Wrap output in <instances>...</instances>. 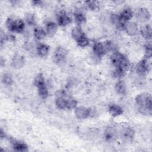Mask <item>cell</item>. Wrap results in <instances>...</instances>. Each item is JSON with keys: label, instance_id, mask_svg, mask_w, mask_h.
Segmentation results:
<instances>
[{"label": "cell", "instance_id": "obj_1", "mask_svg": "<svg viewBox=\"0 0 152 152\" xmlns=\"http://www.w3.org/2000/svg\"><path fill=\"white\" fill-rule=\"evenodd\" d=\"M135 103L138 111L143 115H151L152 111V98L147 93L138 94L135 97Z\"/></svg>", "mask_w": 152, "mask_h": 152}, {"label": "cell", "instance_id": "obj_2", "mask_svg": "<svg viewBox=\"0 0 152 152\" xmlns=\"http://www.w3.org/2000/svg\"><path fill=\"white\" fill-rule=\"evenodd\" d=\"M111 62L113 65L116 67H120L126 71L129 69L130 67V62L126 56L118 51H115L111 55Z\"/></svg>", "mask_w": 152, "mask_h": 152}, {"label": "cell", "instance_id": "obj_3", "mask_svg": "<svg viewBox=\"0 0 152 152\" xmlns=\"http://www.w3.org/2000/svg\"><path fill=\"white\" fill-rule=\"evenodd\" d=\"M134 14H135L137 21L140 23H145L148 22L151 17L150 12L148 9L142 7L136 9Z\"/></svg>", "mask_w": 152, "mask_h": 152}, {"label": "cell", "instance_id": "obj_4", "mask_svg": "<svg viewBox=\"0 0 152 152\" xmlns=\"http://www.w3.org/2000/svg\"><path fill=\"white\" fill-rule=\"evenodd\" d=\"M150 71V65L147 59L141 60L136 66L137 73L140 76H145L148 74Z\"/></svg>", "mask_w": 152, "mask_h": 152}, {"label": "cell", "instance_id": "obj_5", "mask_svg": "<svg viewBox=\"0 0 152 152\" xmlns=\"http://www.w3.org/2000/svg\"><path fill=\"white\" fill-rule=\"evenodd\" d=\"M135 136L134 129L129 126L124 127L121 131V138L125 142H131L133 141Z\"/></svg>", "mask_w": 152, "mask_h": 152}, {"label": "cell", "instance_id": "obj_6", "mask_svg": "<svg viewBox=\"0 0 152 152\" xmlns=\"http://www.w3.org/2000/svg\"><path fill=\"white\" fill-rule=\"evenodd\" d=\"M68 54L66 49L62 46H58L54 52L53 60L57 64L62 63L65 59Z\"/></svg>", "mask_w": 152, "mask_h": 152}, {"label": "cell", "instance_id": "obj_7", "mask_svg": "<svg viewBox=\"0 0 152 152\" xmlns=\"http://www.w3.org/2000/svg\"><path fill=\"white\" fill-rule=\"evenodd\" d=\"M118 138V132L113 126H108L104 132V138L108 142L115 141Z\"/></svg>", "mask_w": 152, "mask_h": 152}, {"label": "cell", "instance_id": "obj_8", "mask_svg": "<svg viewBox=\"0 0 152 152\" xmlns=\"http://www.w3.org/2000/svg\"><path fill=\"white\" fill-rule=\"evenodd\" d=\"M90 109L85 106H78L75 109V115L80 119H85L90 117Z\"/></svg>", "mask_w": 152, "mask_h": 152}, {"label": "cell", "instance_id": "obj_9", "mask_svg": "<svg viewBox=\"0 0 152 152\" xmlns=\"http://www.w3.org/2000/svg\"><path fill=\"white\" fill-rule=\"evenodd\" d=\"M93 51L94 54L99 58L103 56L107 53L104 43L102 42H96L94 43L93 46Z\"/></svg>", "mask_w": 152, "mask_h": 152}, {"label": "cell", "instance_id": "obj_10", "mask_svg": "<svg viewBox=\"0 0 152 152\" xmlns=\"http://www.w3.org/2000/svg\"><path fill=\"white\" fill-rule=\"evenodd\" d=\"M124 30H125L129 36H135L137 34L138 32V26L135 22L128 21L125 23Z\"/></svg>", "mask_w": 152, "mask_h": 152}, {"label": "cell", "instance_id": "obj_11", "mask_svg": "<svg viewBox=\"0 0 152 152\" xmlns=\"http://www.w3.org/2000/svg\"><path fill=\"white\" fill-rule=\"evenodd\" d=\"M58 24L61 27H65L72 22V18L65 12H61L58 15Z\"/></svg>", "mask_w": 152, "mask_h": 152}, {"label": "cell", "instance_id": "obj_12", "mask_svg": "<svg viewBox=\"0 0 152 152\" xmlns=\"http://www.w3.org/2000/svg\"><path fill=\"white\" fill-rule=\"evenodd\" d=\"M24 58L23 56L19 54H15L12 59L11 64L14 68L16 69H20L24 66Z\"/></svg>", "mask_w": 152, "mask_h": 152}, {"label": "cell", "instance_id": "obj_13", "mask_svg": "<svg viewBox=\"0 0 152 152\" xmlns=\"http://www.w3.org/2000/svg\"><path fill=\"white\" fill-rule=\"evenodd\" d=\"M121 18L125 22L129 21L133 17L134 11L129 7H126L124 8L121 12L119 14Z\"/></svg>", "mask_w": 152, "mask_h": 152}, {"label": "cell", "instance_id": "obj_14", "mask_svg": "<svg viewBox=\"0 0 152 152\" xmlns=\"http://www.w3.org/2000/svg\"><path fill=\"white\" fill-rule=\"evenodd\" d=\"M110 21L113 24L116 26L118 28H124L125 24L126 22L124 21L119 14H112L110 15Z\"/></svg>", "mask_w": 152, "mask_h": 152}, {"label": "cell", "instance_id": "obj_15", "mask_svg": "<svg viewBox=\"0 0 152 152\" xmlns=\"http://www.w3.org/2000/svg\"><path fill=\"white\" fill-rule=\"evenodd\" d=\"M58 30V24L53 21H48L46 24V32L50 37L55 34Z\"/></svg>", "mask_w": 152, "mask_h": 152}, {"label": "cell", "instance_id": "obj_16", "mask_svg": "<svg viewBox=\"0 0 152 152\" xmlns=\"http://www.w3.org/2000/svg\"><path fill=\"white\" fill-rule=\"evenodd\" d=\"M115 90L116 93L120 95H125L126 93V85L124 80H119L115 86Z\"/></svg>", "mask_w": 152, "mask_h": 152}, {"label": "cell", "instance_id": "obj_17", "mask_svg": "<svg viewBox=\"0 0 152 152\" xmlns=\"http://www.w3.org/2000/svg\"><path fill=\"white\" fill-rule=\"evenodd\" d=\"M124 112L122 108L117 104H111L109 107V113L112 117H117Z\"/></svg>", "mask_w": 152, "mask_h": 152}, {"label": "cell", "instance_id": "obj_18", "mask_svg": "<svg viewBox=\"0 0 152 152\" xmlns=\"http://www.w3.org/2000/svg\"><path fill=\"white\" fill-rule=\"evenodd\" d=\"M50 47L49 46L43 44V43H39L37 46V53L39 56L41 57L46 56L49 52Z\"/></svg>", "mask_w": 152, "mask_h": 152}, {"label": "cell", "instance_id": "obj_19", "mask_svg": "<svg viewBox=\"0 0 152 152\" xmlns=\"http://www.w3.org/2000/svg\"><path fill=\"white\" fill-rule=\"evenodd\" d=\"M11 143L12 144V147L15 151H21V152L28 151V147L24 142H21L19 141L12 140Z\"/></svg>", "mask_w": 152, "mask_h": 152}, {"label": "cell", "instance_id": "obj_20", "mask_svg": "<svg viewBox=\"0 0 152 152\" xmlns=\"http://www.w3.org/2000/svg\"><path fill=\"white\" fill-rule=\"evenodd\" d=\"M141 36L145 39L149 40L151 38V27L150 24L142 26L140 30Z\"/></svg>", "mask_w": 152, "mask_h": 152}, {"label": "cell", "instance_id": "obj_21", "mask_svg": "<svg viewBox=\"0 0 152 152\" xmlns=\"http://www.w3.org/2000/svg\"><path fill=\"white\" fill-rule=\"evenodd\" d=\"M34 36L36 39L37 40H41L44 39L47 33L46 32V30H45L42 27H35L33 31Z\"/></svg>", "mask_w": 152, "mask_h": 152}, {"label": "cell", "instance_id": "obj_22", "mask_svg": "<svg viewBox=\"0 0 152 152\" xmlns=\"http://www.w3.org/2000/svg\"><path fill=\"white\" fill-rule=\"evenodd\" d=\"M84 34V33L83 31L80 26L75 27L71 31V36L75 41H77Z\"/></svg>", "mask_w": 152, "mask_h": 152}, {"label": "cell", "instance_id": "obj_23", "mask_svg": "<svg viewBox=\"0 0 152 152\" xmlns=\"http://www.w3.org/2000/svg\"><path fill=\"white\" fill-rule=\"evenodd\" d=\"M74 15L75 21L78 25H80L86 23V16L83 12L80 11H77L74 12Z\"/></svg>", "mask_w": 152, "mask_h": 152}, {"label": "cell", "instance_id": "obj_24", "mask_svg": "<svg viewBox=\"0 0 152 152\" xmlns=\"http://www.w3.org/2000/svg\"><path fill=\"white\" fill-rule=\"evenodd\" d=\"M34 86L37 88L46 86L45 78H44L42 74L40 73L36 75V77H35L34 80Z\"/></svg>", "mask_w": 152, "mask_h": 152}, {"label": "cell", "instance_id": "obj_25", "mask_svg": "<svg viewBox=\"0 0 152 152\" xmlns=\"http://www.w3.org/2000/svg\"><path fill=\"white\" fill-rule=\"evenodd\" d=\"M25 27V24L23 20L21 19L15 20V31L17 33H22L24 31Z\"/></svg>", "mask_w": 152, "mask_h": 152}, {"label": "cell", "instance_id": "obj_26", "mask_svg": "<svg viewBox=\"0 0 152 152\" xmlns=\"http://www.w3.org/2000/svg\"><path fill=\"white\" fill-rule=\"evenodd\" d=\"M66 100H65L64 97H58L55 100V104L58 109H64L66 108Z\"/></svg>", "mask_w": 152, "mask_h": 152}, {"label": "cell", "instance_id": "obj_27", "mask_svg": "<svg viewBox=\"0 0 152 152\" xmlns=\"http://www.w3.org/2000/svg\"><path fill=\"white\" fill-rule=\"evenodd\" d=\"M26 22L28 25L34 26L36 24V17L33 13H27L25 16Z\"/></svg>", "mask_w": 152, "mask_h": 152}, {"label": "cell", "instance_id": "obj_28", "mask_svg": "<svg viewBox=\"0 0 152 152\" xmlns=\"http://www.w3.org/2000/svg\"><path fill=\"white\" fill-rule=\"evenodd\" d=\"M77 42V45L81 48H84L87 46L89 43H90V41L88 38L86 36V34H84V36H83L80 39H79Z\"/></svg>", "mask_w": 152, "mask_h": 152}, {"label": "cell", "instance_id": "obj_29", "mask_svg": "<svg viewBox=\"0 0 152 152\" xmlns=\"http://www.w3.org/2000/svg\"><path fill=\"white\" fill-rule=\"evenodd\" d=\"M77 106V101L72 98H68L66 99V108L68 109H75Z\"/></svg>", "mask_w": 152, "mask_h": 152}, {"label": "cell", "instance_id": "obj_30", "mask_svg": "<svg viewBox=\"0 0 152 152\" xmlns=\"http://www.w3.org/2000/svg\"><path fill=\"white\" fill-rule=\"evenodd\" d=\"M126 72V71L122 68L116 67L113 71V76L117 78H121L125 75Z\"/></svg>", "mask_w": 152, "mask_h": 152}, {"label": "cell", "instance_id": "obj_31", "mask_svg": "<svg viewBox=\"0 0 152 152\" xmlns=\"http://www.w3.org/2000/svg\"><path fill=\"white\" fill-rule=\"evenodd\" d=\"M15 20L11 18H8L5 22L7 27L10 31L12 32L15 31Z\"/></svg>", "mask_w": 152, "mask_h": 152}, {"label": "cell", "instance_id": "obj_32", "mask_svg": "<svg viewBox=\"0 0 152 152\" xmlns=\"http://www.w3.org/2000/svg\"><path fill=\"white\" fill-rule=\"evenodd\" d=\"M38 94H39V96L42 99H45L47 98L49 95V91H48V90L46 86H45L40 88H38Z\"/></svg>", "mask_w": 152, "mask_h": 152}, {"label": "cell", "instance_id": "obj_33", "mask_svg": "<svg viewBox=\"0 0 152 152\" xmlns=\"http://www.w3.org/2000/svg\"><path fill=\"white\" fill-rule=\"evenodd\" d=\"M151 44L150 42L147 43L145 45V55H144V58L148 59L151 58V55H152V52H151Z\"/></svg>", "mask_w": 152, "mask_h": 152}, {"label": "cell", "instance_id": "obj_34", "mask_svg": "<svg viewBox=\"0 0 152 152\" xmlns=\"http://www.w3.org/2000/svg\"><path fill=\"white\" fill-rule=\"evenodd\" d=\"M85 4H86L87 7L91 11H95L99 8L98 4L96 1H88L85 2Z\"/></svg>", "mask_w": 152, "mask_h": 152}, {"label": "cell", "instance_id": "obj_35", "mask_svg": "<svg viewBox=\"0 0 152 152\" xmlns=\"http://www.w3.org/2000/svg\"><path fill=\"white\" fill-rule=\"evenodd\" d=\"M2 82L5 85L11 86L13 84V80L10 75L4 74L2 78Z\"/></svg>", "mask_w": 152, "mask_h": 152}, {"label": "cell", "instance_id": "obj_36", "mask_svg": "<svg viewBox=\"0 0 152 152\" xmlns=\"http://www.w3.org/2000/svg\"><path fill=\"white\" fill-rule=\"evenodd\" d=\"M5 40H7L9 42H14L15 41V36L12 34L5 35Z\"/></svg>", "mask_w": 152, "mask_h": 152}, {"label": "cell", "instance_id": "obj_37", "mask_svg": "<svg viewBox=\"0 0 152 152\" xmlns=\"http://www.w3.org/2000/svg\"><path fill=\"white\" fill-rule=\"evenodd\" d=\"M32 4L35 5V6H40L42 5L43 2L42 1H39V0H36V1H33Z\"/></svg>", "mask_w": 152, "mask_h": 152}, {"label": "cell", "instance_id": "obj_38", "mask_svg": "<svg viewBox=\"0 0 152 152\" xmlns=\"http://www.w3.org/2000/svg\"><path fill=\"white\" fill-rule=\"evenodd\" d=\"M0 136H1V139H2L4 137H5V133L4 132V131H2V129H1Z\"/></svg>", "mask_w": 152, "mask_h": 152}]
</instances>
